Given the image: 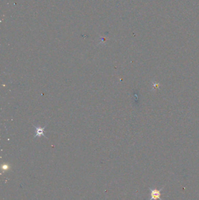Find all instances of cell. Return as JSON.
Wrapping results in <instances>:
<instances>
[{
    "label": "cell",
    "mask_w": 199,
    "mask_h": 200,
    "mask_svg": "<svg viewBox=\"0 0 199 200\" xmlns=\"http://www.w3.org/2000/svg\"><path fill=\"white\" fill-rule=\"evenodd\" d=\"M34 127L35 128V136L34 137V138H36V137H40L41 136H44L46 138H47V137L44 135V129L46 127V125L44 126V127L43 128H41L40 126H34Z\"/></svg>",
    "instance_id": "7a4b0ae2"
},
{
    "label": "cell",
    "mask_w": 199,
    "mask_h": 200,
    "mask_svg": "<svg viewBox=\"0 0 199 200\" xmlns=\"http://www.w3.org/2000/svg\"><path fill=\"white\" fill-rule=\"evenodd\" d=\"M163 189H164V187H162L159 190L149 188L150 190V198L149 200H163L161 198V191Z\"/></svg>",
    "instance_id": "6da1fadb"
}]
</instances>
